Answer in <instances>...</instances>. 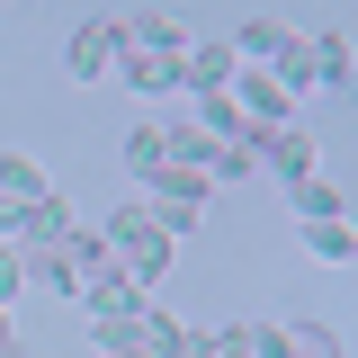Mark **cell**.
<instances>
[{"label":"cell","mask_w":358,"mask_h":358,"mask_svg":"<svg viewBox=\"0 0 358 358\" xmlns=\"http://www.w3.org/2000/svg\"><path fill=\"white\" fill-rule=\"evenodd\" d=\"M0 358H27V350H18V341H0Z\"/></svg>","instance_id":"obj_18"},{"label":"cell","mask_w":358,"mask_h":358,"mask_svg":"<svg viewBox=\"0 0 358 358\" xmlns=\"http://www.w3.org/2000/svg\"><path fill=\"white\" fill-rule=\"evenodd\" d=\"M0 197H18V206H36V197H45V171L27 162V152H0Z\"/></svg>","instance_id":"obj_8"},{"label":"cell","mask_w":358,"mask_h":358,"mask_svg":"<svg viewBox=\"0 0 358 358\" xmlns=\"http://www.w3.org/2000/svg\"><path fill=\"white\" fill-rule=\"evenodd\" d=\"M63 233H72V206H63V197L45 188L36 206H27V233H18V242H63Z\"/></svg>","instance_id":"obj_10"},{"label":"cell","mask_w":358,"mask_h":358,"mask_svg":"<svg viewBox=\"0 0 358 358\" xmlns=\"http://www.w3.org/2000/svg\"><path fill=\"white\" fill-rule=\"evenodd\" d=\"M233 45H188V63H179V90H197V99H215V90H233Z\"/></svg>","instance_id":"obj_2"},{"label":"cell","mask_w":358,"mask_h":358,"mask_svg":"<svg viewBox=\"0 0 358 358\" xmlns=\"http://www.w3.org/2000/svg\"><path fill=\"white\" fill-rule=\"evenodd\" d=\"M18 260H27V287H63V296H81V268L63 242H18Z\"/></svg>","instance_id":"obj_4"},{"label":"cell","mask_w":358,"mask_h":358,"mask_svg":"<svg viewBox=\"0 0 358 358\" xmlns=\"http://www.w3.org/2000/svg\"><path fill=\"white\" fill-rule=\"evenodd\" d=\"M171 358H215V341H206V331H179V341H171Z\"/></svg>","instance_id":"obj_16"},{"label":"cell","mask_w":358,"mask_h":358,"mask_svg":"<svg viewBox=\"0 0 358 358\" xmlns=\"http://www.w3.org/2000/svg\"><path fill=\"white\" fill-rule=\"evenodd\" d=\"M197 126L215 134V143H233V134H251V117L233 108V90H215V99H197Z\"/></svg>","instance_id":"obj_11"},{"label":"cell","mask_w":358,"mask_h":358,"mask_svg":"<svg viewBox=\"0 0 358 358\" xmlns=\"http://www.w3.org/2000/svg\"><path fill=\"white\" fill-rule=\"evenodd\" d=\"M0 233H27V206L18 197H0Z\"/></svg>","instance_id":"obj_17"},{"label":"cell","mask_w":358,"mask_h":358,"mask_svg":"<svg viewBox=\"0 0 358 358\" xmlns=\"http://www.w3.org/2000/svg\"><path fill=\"white\" fill-rule=\"evenodd\" d=\"M108 358H152V350H108Z\"/></svg>","instance_id":"obj_19"},{"label":"cell","mask_w":358,"mask_h":358,"mask_svg":"<svg viewBox=\"0 0 358 358\" xmlns=\"http://www.w3.org/2000/svg\"><path fill=\"white\" fill-rule=\"evenodd\" d=\"M162 162H171V126H152V117H143V126L126 134V171H134V179H152Z\"/></svg>","instance_id":"obj_7"},{"label":"cell","mask_w":358,"mask_h":358,"mask_svg":"<svg viewBox=\"0 0 358 358\" xmlns=\"http://www.w3.org/2000/svg\"><path fill=\"white\" fill-rule=\"evenodd\" d=\"M305 251H313V260H350V251H358V242H350V215H313L305 224Z\"/></svg>","instance_id":"obj_9"},{"label":"cell","mask_w":358,"mask_h":358,"mask_svg":"<svg viewBox=\"0 0 358 358\" xmlns=\"http://www.w3.org/2000/svg\"><path fill=\"white\" fill-rule=\"evenodd\" d=\"M296 215H305V224H313V215H350V197L313 171V179H296Z\"/></svg>","instance_id":"obj_13"},{"label":"cell","mask_w":358,"mask_h":358,"mask_svg":"<svg viewBox=\"0 0 358 358\" xmlns=\"http://www.w3.org/2000/svg\"><path fill=\"white\" fill-rule=\"evenodd\" d=\"M260 162L278 179H313V134L305 126H278V134H260Z\"/></svg>","instance_id":"obj_5"},{"label":"cell","mask_w":358,"mask_h":358,"mask_svg":"<svg viewBox=\"0 0 358 358\" xmlns=\"http://www.w3.org/2000/svg\"><path fill=\"white\" fill-rule=\"evenodd\" d=\"M313 72H322V90L350 81V36H313Z\"/></svg>","instance_id":"obj_14"},{"label":"cell","mask_w":358,"mask_h":358,"mask_svg":"<svg viewBox=\"0 0 358 358\" xmlns=\"http://www.w3.org/2000/svg\"><path fill=\"white\" fill-rule=\"evenodd\" d=\"M268 81L287 90V99H296V90H322V72H313V36H287V45H278V54H268Z\"/></svg>","instance_id":"obj_6"},{"label":"cell","mask_w":358,"mask_h":358,"mask_svg":"<svg viewBox=\"0 0 358 358\" xmlns=\"http://www.w3.org/2000/svg\"><path fill=\"white\" fill-rule=\"evenodd\" d=\"M224 45H233V63H268V54L287 45V27H278V18H251L242 36H224Z\"/></svg>","instance_id":"obj_12"},{"label":"cell","mask_w":358,"mask_h":358,"mask_svg":"<svg viewBox=\"0 0 358 358\" xmlns=\"http://www.w3.org/2000/svg\"><path fill=\"white\" fill-rule=\"evenodd\" d=\"M117 81L143 90V99H171V90H179V63H171V54H143V45H126V54H117Z\"/></svg>","instance_id":"obj_3"},{"label":"cell","mask_w":358,"mask_h":358,"mask_svg":"<svg viewBox=\"0 0 358 358\" xmlns=\"http://www.w3.org/2000/svg\"><path fill=\"white\" fill-rule=\"evenodd\" d=\"M9 296H27V260H18V242H0V305Z\"/></svg>","instance_id":"obj_15"},{"label":"cell","mask_w":358,"mask_h":358,"mask_svg":"<svg viewBox=\"0 0 358 358\" xmlns=\"http://www.w3.org/2000/svg\"><path fill=\"white\" fill-rule=\"evenodd\" d=\"M126 54V36H117V18H90V27H72V45H63V63H72V81H108V63Z\"/></svg>","instance_id":"obj_1"}]
</instances>
